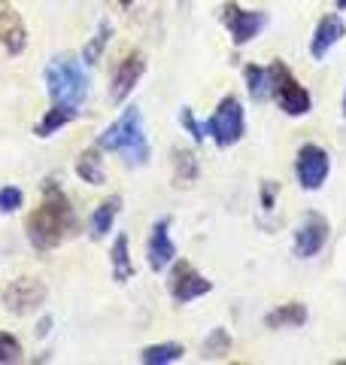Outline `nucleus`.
Instances as JSON below:
<instances>
[{
    "label": "nucleus",
    "mask_w": 346,
    "mask_h": 365,
    "mask_svg": "<svg viewBox=\"0 0 346 365\" xmlns=\"http://www.w3.org/2000/svg\"><path fill=\"white\" fill-rule=\"evenodd\" d=\"M70 232H76V213L70 207V198L64 195L61 182H55L49 177L43 182L40 207L28 213V220H25L28 244L37 250V253H49L58 244H64Z\"/></svg>",
    "instance_id": "obj_1"
},
{
    "label": "nucleus",
    "mask_w": 346,
    "mask_h": 365,
    "mask_svg": "<svg viewBox=\"0 0 346 365\" xmlns=\"http://www.w3.org/2000/svg\"><path fill=\"white\" fill-rule=\"evenodd\" d=\"M100 153H115L125 162V168H146L152 158V146L146 137L143 113L137 107H125L110 128L98 134Z\"/></svg>",
    "instance_id": "obj_2"
},
{
    "label": "nucleus",
    "mask_w": 346,
    "mask_h": 365,
    "mask_svg": "<svg viewBox=\"0 0 346 365\" xmlns=\"http://www.w3.org/2000/svg\"><path fill=\"white\" fill-rule=\"evenodd\" d=\"M46 95L52 104H73L79 107L88 98V73L76 55L64 52L46 64Z\"/></svg>",
    "instance_id": "obj_3"
},
{
    "label": "nucleus",
    "mask_w": 346,
    "mask_h": 365,
    "mask_svg": "<svg viewBox=\"0 0 346 365\" xmlns=\"http://www.w3.org/2000/svg\"><path fill=\"white\" fill-rule=\"evenodd\" d=\"M268 83H271V98L276 101V107H280L285 116L301 119L313 110V95H310V88L298 83L285 61L276 58L268 64Z\"/></svg>",
    "instance_id": "obj_4"
},
{
    "label": "nucleus",
    "mask_w": 346,
    "mask_h": 365,
    "mask_svg": "<svg viewBox=\"0 0 346 365\" xmlns=\"http://www.w3.org/2000/svg\"><path fill=\"white\" fill-rule=\"evenodd\" d=\"M206 125V137L219 146V150H231L243 140L246 134V113H243V104L240 98L231 91L222 101L216 104V110L210 113V119L204 122Z\"/></svg>",
    "instance_id": "obj_5"
},
{
    "label": "nucleus",
    "mask_w": 346,
    "mask_h": 365,
    "mask_svg": "<svg viewBox=\"0 0 346 365\" xmlns=\"http://www.w3.org/2000/svg\"><path fill=\"white\" fill-rule=\"evenodd\" d=\"M219 19H222V25L228 28L231 43H234L237 49H243V46H249L256 37H261V31L268 28V21H271V16L264 13V9H243L237 0H225V4L219 6Z\"/></svg>",
    "instance_id": "obj_6"
},
{
    "label": "nucleus",
    "mask_w": 346,
    "mask_h": 365,
    "mask_svg": "<svg viewBox=\"0 0 346 365\" xmlns=\"http://www.w3.org/2000/svg\"><path fill=\"white\" fill-rule=\"evenodd\" d=\"M206 292H213V280H206L204 274L186 259H173L170 274H167V295L177 304H192L204 299Z\"/></svg>",
    "instance_id": "obj_7"
},
{
    "label": "nucleus",
    "mask_w": 346,
    "mask_h": 365,
    "mask_svg": "<svg viewBox=\"0 0 346 365\" xmlns=\"http://www.w3.org/2000/svg\"><path fill=\"white\" fill-rule=\"evenodd\" d=\"M0 299H4V307L9 314L31 317L46 304L49 289H46V283L40 277H16L13 283H6L4 287V295H0Z\"/></svg>",
    "instance_id": "obj_8"
},
{
    "label": "nucleus",
    "mask_w": 346,
    "mask_h": 365,
    "mask_svg": "<svg viewBox=\"0 0 346 365\" xmlns=\"http://www.w3.org/2000/svg\"><path fill=\"white\" fill-rule=\"evenodd\" d=\"M331 174V155L325 146L319 143H304L295 155V177H298V186L304 192H319L325 186V180Z\"/></svg>",
    "instance_id": "obj_9"
},
{
    "label": "nucleus",
    "mask_w": 346,
    "mask_h": 365,
    "mask_svg": "<svg viewBox=\"0 0 346 365\" xmlns=\"http://www.w3.org/2000/svg\"><path fill=\"white\" fill-rule=\"evenodd\" d=\"M331 237V222L325 220L322 213L310 210L301 222L295 228V237H292V253L298 259H316L322 250H325Z\"/></svg>",
    "instance_id": "obj_10"
},
{
    "label": "nucleus",
    "mask_w": 346,
    "mask_h": 365,
    "mask_svg": "<svg viewBox=\"0 0 346 365\" xmlns=\"http://www.w3.org/2000/svg\"><path fill=\"white\" fill-rule=\"evenodd\" d=\"M143 73H146V55L140 49L125 52L119 58V64H115L112 79H110V101L112 104H125V101L134 95V88L143 79Z\"/></svg>",
    "instance_id": "obj_11"
},
{
    "label": "nucleus",
    "mask_w": 346,
    "mask_h": 365,
    "mask_svg": "<svg viewBox=\"0 0 346 365\" xmlns=\"http://www.w3.org/2000/svg\"><path fill=\"white\" fill-rule=\"evenodd\" d=\"M170 216H161V220L152 225V232H149V241H146V265L149 271H164L173 265V259H177V244H173L170 237Z\"/></svg>",
    "instance_id": "obj_12"
},
{
    "label": "nucleus",
    "mask_w": 346,
    "mask_h": 365,
    "mask_svg": "<svg viewBox=\"0 0 346 365\" xmlns=\"http://www.w3.org/2000/svg\"><path fill=\"white\" fill-rule=\"evenodd\" d=\"M0 46L6 55H21L28 49V28L25 19L9 0H0Z\"/></svg>",
    "instance_id": "obj_13"
},
{
    "label": "nucleus",
    "mask_w": 346,
    "mask_h": 365,
    "mask_svg": "<svg viewBox=\"0 0 346 365\" xmlns=\"http://www.w3.org/2000/svg\"><path fill=\"white\" fill-rule=\"evenodd\" d=\"M343 37H346V21H343V16H340V13L322 16L319 25H316V31H313V37H310V55H313V61L328 58V52H331Z\"/></svg>",
    "instance_id": "obj_14"
},
{
    "label": "nucleus",
    "mask_w": 346,
    "mask_h": 365,
    "mask_svg": "<svg viewBox=\"0 0 346 365\" xmlns=\"http://www.w3.org/2000/svg\"><path fill=\"white\" fill-rule=\"evenodd\" d=\"M76 119H79V107H73V104H52L49 110L43 113V119L33 125V137H40V140H49L52 134L67 128V125L76 122Z\"/></svg>",
    "instance_id": "obj_15"
},
{
    "label": "nucleus",
    "mask_w": 346,
    "mask_h": 365,
    "mask_svg": "<svg viewBox=\"0 0 346 365\" xmlns=\"http://www.w3.org/2000/svg\"><path fill=\"white\" fill-rule=\"evenodd\" d=\"M119 213H122V195H110L107 201H100L95 207V213H91V220H88V237L91 241H103V237L112 232Z\"/></svg>",
    "instance_id": "obj_16"
},
{
    "label": "nucleus",
    "mask_w": 346,
    "mask_h": 365,
    "mask_svg": "<svg viewBox=\"0 0 346 365\" xmlns=\"http://www.w3.org/2000/svg\"><path fill=\"white\" fill-rule=\"evenodd\" d=\"M310 319V307L304 302H285L264 314V326L268 329H301Z\"/></svg>",
    "instance_id": "obj_17"
},
{
    "label": "nucleus",
    "mask_w": 346,
    "mask_h": 365,
    "mask_svg": "<svg viewBox=\"0 0 346 365\" xmlns=\"http://www.w3.org/2000/svg\"><path fill=\"white\" fill-rule=\"evenodd\" d=\"M110 268H112L115 283H128L137 274L134 259H131V241H128V235L125 232L115 235V241L110 247Z\"/></svg>",
    "instance_id": "obj_18"
},
{
    "label": "nucleus",
    "mask_w": 346,
    "mask_h": 365,
    "mask_svg": "<svg viewBox=\"0 0 346 365\" xmlns=\"http://www.w3.org/2000/svg\"><path fill=\"white\" fill-rule=\"evenodd\" d=\"M170 168H173V182L177 186H192L201 177V162L192 150H182V146H173L170 150Z\"/></svg>",
    "instance_id": "obj_19"
},
{
    "label": "nucleus",
    "mask_w": 346,
    "mask_h": 365,
    "mask_svg": "<svg viewBox=\"0 0 346 365\" xmlns=\"http://www.w3.org/2000/svg\"><path fill=\"white\" fill-rule=\"evenodd\" d=\"M73 170L88 186H103V182H107V168H103V158H100V146H91V150L79 153Z\"/></svg>",
    "instance_id": "obj_20"
},
{
    "label": "nucleus",
    "mask_w": 346,
    "mask_h": 365,
    "mask_svg": "<svg viewBox=\"0 0 346 365\" xmlns=\"http://www.w3.org/2000/svg\"><path fill=\"white\" fill-rule=\"evenodd\" d=\"M110 40H112V21H110V19H100L98 28H95V34H91V40L85 43V49H83V64H91V67L100 64V58H103V52H107Z\"/></svg>",
    "instance_id": "obj_21"
},
{
    "label": "nucleus",
    "mask_w": 346,
    "mask_h": 365,
    "mask_svg": "<svg viewBox=\"0 0 346 365\" xmlns=\"http://www.w3.org/2000/svg\"><path fill=\"white\" fill-rule=\"evenodd\" d=\"M186 356V347L173 344V341H164V344H149L140 350V362L143 365H173Z\"/></svg>",
    "instance_id": "obj_22"
},
{
    "label": "nucleus",
    "mask_w": 346,
    "mask_h": 365,
    "mask_svg": "<svg viewBox=\"0 0 346 365\" xmlns=\"http://www.w3.org/2000/svg\"><path fill=\"white\" fill-rule=\"evenodd\" d=\"M243 83H246V91L249 98L256 101V104H264V101L271 98V83H268V67L261 64H246L243 67Z\"/></svg>",
    "instance_id": "obj_23"
},
{
    "label": "nucleus",
    "mask_w": 346,
    "mask_h": 365,
    "mask_svg": "<svg viewBox=\"0 0 346 365\" xmlns=\"http://www.w3.org/2000/svg\"><path fill=\"white\" fill-rule=\"evenodd\" d=\"M231 353V335H228V329H222V326H216L210 335H206V341H204V362L206 359H225Z\"/></svg>",
    "instance_id": "obj_24"
},
{
    "label": "nucleus",
    "mask_w": 346,
    "mask_h": 365,
    "mask_svg": "<svg viewBox=\"0 0 346 365\" xmlns=\"http://www.w3.org/2000/svg\"><path fill=\"white\" fill-rule=\"evenodd\" d=\"M25 359V350H21V341L9 332H0V365H13Z\"/></svg>",
    "instance_id": "obj_25"
},
{
    "label": "nucleus",
    "mask_w": 346,
    "mask_h": 365,
    "mask_svg": "<svg viewBox=\"0 0 346 365\" xmlns=\"http://www.w3.org/2000/svg\"><path fill=\"white\" fill-rule=\"evenodd\" d=\"M179 125L186 128V134H192L194 143H204V140H206V125H204L198 116H194L192 107H182V110H179Z\"/></svg>",
    "instance_id": "obj_26"
},
{
    "label": "nucleus",
    "mask_w": 346,
    "mask_h": 365,
    "mask_svg": "<svg viewBox=\"0 0 346 365\" xmlns=\"http://www.w3.org/2000/svg\"><path fill=\"white\" fill-rule=\"evenodd\" d=\"M21 207H25V192H21L19 186H4L0 189V213L13 216Z\"/></svg>",
    "instance_id": "obj_27"
},
{
    "label": "nucleus",
    "mask_w": 346,
    "mask_h": 365,
    "mask_svg": "<svg viewBox=\"0 0 346 365\" xmlns=\"http://www.w3.org/2000/svg\"><path fill=\"white\" fill-rule=\"evenodd\" d=\"M276 192H280V182H273V180H264L261 182V207L268 210V213L276 207Z\"/></svg>",
    "instance_id": "obj_28"
},
{
    "label": "nucleus",
    "mask_w": 346,
    "mask_h": 365,
    "mask_svg": "<svg viewBox=\"0 0 346 365\" xmlns=\"http://www.w3.org/2000/svg\"><path fill=\"white\" fill-rule=\"evenodd\" d=\"M52 332V317H43V323H40V329H37V338H46Z\"/></svg>",
    "instance_id": "obj_29"
},
{
    "label": "nucleus",
    "mask_w": 346,
    "mask_h": 365,
    "mask_svg": "<svg viewBox=\"0 0 346 365\" xmlns=\"http://www.w3.org/2000/svg\"><path fill=\"white\" fill-rule=\"evenodd\" d=\"M112 4L119 6V9H131V6H134V0H112Z\"/></svg>",
    "instance_id": "obj_30"
},
{
    "label": "nucleus",
    "mask_w": 346,
    "mask_h": 365,
    "mask_svg": "<svg viewBox=\"0 0 346 365\" xmlns=\"http://www.w3.org/2000/svg\"><path fill=\"white\" fill-rule=\"evenodd\" d=\"M340 113H343V119H346V91H343V101H340Z\"/></svg>",
    "instance_id": "obj_31"
},
{
    "label": "nucleus",
    "mask_w": 346,
    "mask_h": 365,
    "mask_svg": "<svg viewBox=\"0 0 346 365\" xmlns=\"http://www.w3.org/2000/svg\"><path fill=\"white\" fill-rule=\"evenodd\" d=\"M334 6H337V9H346V0H334Z\"/></svg>",
    "instance_id": "obj_32"
}]
</instances>
